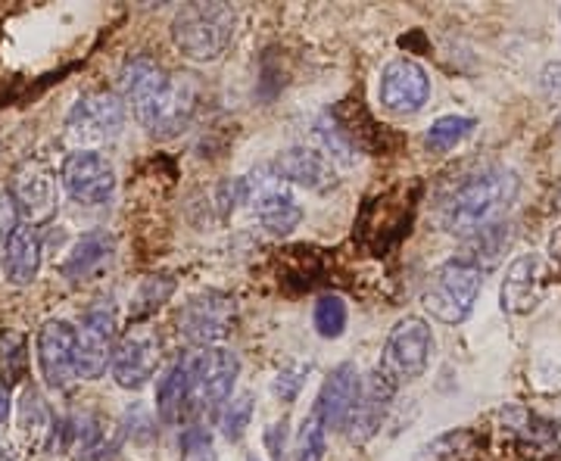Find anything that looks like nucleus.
Here are the masks:
<instances>
[{"instance_id": "obj_1", "label": "nucleus", "mask_w": 561, "mask_h": 461, "mask_svg": "<svg viewBox=\"0 0 561 461\" xmlns=\"http://www.w3.org/2000/svg\"><path fill=\"white\" fill-rule=\"evenodd\" d=\"M122 97L131 103L138 122L153 138H175L184 131L201 103L194 76H169L160 62L135 57L122 66Z\"/></svg>"}, {"instance_id": "obj_2", "label": "nucleus", "mask_w": 561, "mask_h": 461, "mask_svg": "<svg viewBox=\"0 0 561 461\" xmlns=\"http://www.w3.org/2000/svg\"><path fill=\"white\" fill-rule=\"evenodd\" d=\"M518 197V175L496 162L465 169L437 197V224L446 234L474 238L496 224Z\"/></svg>"}, {"instance_id": "obj_3", "label": "nucleus", "mask_w": 561, "mask_h": 461, "mask_svg": "<svg viewBox=\"0 0 561 461\" xmlns=\"http://www.w3.org/2000/svg\"><path fill=\"white\" fill-rule=\"evenodd\" d=\"M238 13L228 3H187L172 20V44L181 57L194 62H216L234 38Z\"/></svg>"}, {"instance_id": "obj_4", "label": "nucleus", "mask_w": 561, "mask_h": 461, "mask_svg": "<svg viewBox=\"0 0 561 461\" xmlns=\"http://www.w3.org/2000/svg\"><path fill=\"white\" fill-rule=\"evenodd\" d=\"M483 290V268L465 253L446 260L424 290V309L443 324H461Z\"/></svg>"}, {"instance_id": "obj_5", "label": "nucleus", "mask_w": 561, "mask_h": 461, "mask_svg": "<svg viewBox=\"0 0 561 461\" xmlns=\"http://www.w3.org/2000/svg\"><path fill=\"white\" fill-rule=\"evenodd\" d=\"M434 356V331L419 315H405L393 324L390 337L381 349V378L393 387L419 381Z\"/></svg>"}, {"instance_id": "obj_6", "label": "nucleus", "mask_w": 561, "mask_h": 461, "mask_svg": "<svg viewBox=\"0 0 561 461\" xmlns=\"http://www.w3.org/2000/svg\"><path fill=\"white\" fill-rule=\"evenodd\" d=\"M125 128V106L110 91H91L79 97V103L66 116V141L79 150H94L103 143L116 141Z\"/></svg>"}, {"instance_id": "obj_7", "label": "nucleus", "mask_w": 561, "mask_h": 461, "mask_svg": "<svg viewBox=\"0 0 561 461\" xmlns=\"http://www.w3.org/2000/svg\"><path fill=\"white\" fill-rule=\"evenodd\" d=\"M243 203H250L262 228L278 238L290 234L302 221V206L290 194V184L278 178L272 165L256 169L250 178H243Z\"/></svg>"}, {"instance_id": "obj_8", "label": "nucleus", "mask_w": 561, "mask_h": 461, "mask_svg": "<svg viewBox=\"0 0 561 461\" xmlns=\"http://www.w3.org/2000/svg\"><path fill=\"white\" fill-rule=\"evenodd\" d=\"M116 309L113 302L98 300L88 306L76 327V368L84 381H98L106 374L116 356Z\"/></svg>"}, {"instance_id": "obj_9", "label": "nucleus", "mask_w": 561, "mask_h": 461, "mask_svg": "<svg viewBox=\"0 0 561 461\" xmlns=\"http://www.w3.org/2000/svg\"><path fill=\"white\" fill-rule=\"evenodd\" d=\"M191 365V402L201 412H219L231 400L234 383L241 374V361L225 346H206L197 356L187 359Z\"/></svg>"}, {"instance_id": "obj_10", "label": "nucleus", "mask_w": 561, "mask_h": 461, "mask_svg": "<svg viewBox=\"0 0 561 461\" xmlns=\"http://www.w3.org/2000/svg\"><path fill=\"white\" fill-rule=\"evenodd\" d=\"M234 324V300L221 290H206L197 293L181 306L179 334L191 346H216L231 334Z\"/></svg>"}, {"instance_id": "obj_11", "label": "nucleus", "mask_w": 561, "mask_h": 461, "mask_svg": "<svg viewBox=\"0 0 561 461\" xmlns=\"http://www.w3.org/2000/svg\"><path fill=\"white\" fill-rule=\"evenodd\" d=\"M378 101L393 116H415L431 101V76L412 57H397L381 69Z\"/></svg>"}, {"instance_id": "obj_12", "label": "nucleus", "mask_w": 561, "mask_h": 461, "mask_svg": "<svg viewBox=\"0 0 561 461\" xmlns=\"http://www.w3.org/2000/svg\"><path fill=\"white\" fill-rule=\"evenodd\" d=\"M35 356L44 383L50 390H69L72 381L79 378L76 368V324L54 319L44 321L35 337Z\"/></svg>"}, {"instance_id": "obj_13", "label": "nucleus", "mask_w": 561, "mask_h": 461, "mask_svg": "<svg viewBox=\"0 0 561 461\" xmlns=\"http://www.w3.org/2000/svg\"><path fill=\"white\" fill-rule=\"evenodd\" d=\"M160 356L162 346L157 331L147 324H138L116 343V356H113L110 371L122 390H140L153 381V374L160 368Z\"/></svg>"}, {"instance_id": "obj_14", "label": "nucleus", "mask_w": 561, "mask_h": 461, "mask_svg": "<svg viewBox=\"0 0 561 461\" xmlns=\"http://www.w3.org/2000/svg\"><path fill=\"white\" fill-rule=\"evenodd\" d=\"M62 191L81 206H101L116 191V169L103 153L79 150L62 162Z\"/></svg>"}, {"instance_id": "obj_15", "label": "nucleus", "mask_w": 561, "mask_h": 461, "mask_svg": "<svg viewBox=\"0 0 561 461\" xmlns=\"http://www.w3.org/2000/svg\"><path fill=\"white\" fill-rule=\"evenodd\" d=\"M549 281H552L549 262L542 260L540 253H524L518 260H512L500 284L502 309L512 315H527L542 302Z\"/></svg>"}, {"instance_id": "obj_16", "label": "nucleus", "mask_w": 561, "mask_h": 461, "mask_svg": "<svg viewBox=\"0 0 561 461\" xmlns=\"http://www.w3.org/2000/svg\"><path fill=\"white\" fill-rule=\"evenodd\" d=\"M10 194L20 203L22 219H28L32 224H47L57 216V206H60L57 178L44 162H25L16 172Z\"/></svg>"}, {"instance_id": "obj_17", "label": "nucleus", "mask_w": 561, "mask_h": 461, "mask_svg": "<svg viewBox=\"0 0 561 461\" xmlns=\"http://www.w3.org/2000/svg\"><path fill=\"white\" fill-rule=\"evenodd\" d=\"M113 260H116V238L106 234V231H88L69 250L60 272L66 281L79 287V284L101 281L103 275L110 272Z\"/></svg>"}, {"instance_id": "obj_18", "label": "nucleus", "mask_w": 561, "mask_h": 461, "mask_svg": "<svg viewBox=\"0 0 561 461\" xmlns=\"http://www.w3.org/2000/svg\"><path fill=\"white\" fill-rule=\"evenodd\" d=\"M362 393V374L359 368L353 365V361H341L331 374H328V381L321 387V396L316 402V408L321 412V422L324 427H331V430H343L346 422H350V415H353V408H356V402H359Z\"/></svg>"}, {"instance_id": "obj_19", "label": "nucleus", "mask_w": 561, "mask_h": 461, "mask_svg": "<svg viewBox=\"0 0 561 461\" xmlns=\"http://www.w3.org/2000/svg\"><path fill=\"white\" fill-rule=\"evenodd\" d=\"M393 390H397V387L383 381L378 368H375L368 378H362L359 402H356V408H353L350 422H346V427H343V430L350 434V440L365 442L378 434V427L383 424V415H387V408H390V396H393Z\"/></svg>"}, {"instance_id": "obj_20", "label": "nucleus", "mask_w": 561, "mask_h": 461, "mask_svg": "<svg viewBox=\"0 0 561 461\" xmlns=\"http://www.w3.org/2000/svg\"><path fill=\"white\" fill-rule=\"evenodd\" d=\"M272 169L278 172V178L306 191H328L334 184V165L316 147H290L280 153Z\"/></svg>"}, {"instance_id": "obj_21", "label": "nucleus", "mask_w": 561, "mask_h": 461, "mask_svg": "<svg viewBox=\"0 0 561 461\" xmlns=\"http://www.w3.org/2000/svg\"><path fill=\"white\" fill-rule=\"evenodd\" d=\"M0 272L13 287H25L41 272V238L32 228H20L0 246Z\"/></svg>"}, {"instance_id": "obj_22", "label": "nucleus", "mask_w": 561, "mask_h": 461, "mask_svg": "<svg viewBox=\"0 0 561 461\" xmlns=\"http://www.w3.org/2000/svg\"><path fill=\"white\" fill-rule=\"evenodd\" d=\"M16 424H20V437L28 449H44L57 440L60 422L54 418L47 400L41 396L38 387H25L16 408Z\"/></svg>"}, {"instance_id": "obj_23", "label": "nucleus", "mask_w": 561, "mask_h": 461, "mask_svg": "<svg viewBox=\"0 0 561 461\" xmlns=\"http://www.w3.org/2000/svg\"><path fill=\"white\" fill-rule=\"evenodd\" d=\"M191 405V365L179 359L157 387V412L165 424L181 422L184 408Z\"/></svg>"}, {"instance_id": "obj_24", "label": "nucleus", "mask_w": 561, "mask_h": 461, "mask_svg": "<svg viewBox=\"0 0 561 461\" xmlns=\"http://www.w3.org/2000/svg\"><path fill=\"white\" fill-rule=\"evenodd\" d=\"M28 374V341L20 331H3L0 334V378L3 387L13 390Z\"/></svg>"}, {"instance_id": "obj_25", "label": "nucleus", "mask_w": 561, "mask_h": 461, "mask_svg": "<svg viewBox=\"0 0 561 461\" xmlns=\"http://www.w3.org/2000/svg\"><path fill=\"white\" fill-rule=\"evenodd\" d=\"M474 125H478V122L471 119V116H456V113H453V116H440V119L427 128L424 143H427L434 153H449V150H456V147L474 131Z\"/></svg>"}, {"instance_id": "obj_26", "label": "nucleus", "mask_w": 561, "mask_h": 461, "mask_svg": "<svg viewBox=\"0 0 561 461\" xmlns=\"http://www.w3.org/2000/svg\"><path fill=\"white\" fill-rule=\"evenodd\" d=\"M324 452H328V427L321 422L319 408H312L297 430L294 461H324Z\"/></svg>"}, {"instance_id": "obj_27", "label": "nucleus", "mask_w": 561, "mask_h": 461, "mask_svg": "<svg viewBox=\"0 0 561 461\" xmlns=\"http://www.w3.org/2000/svg\"><path fill=\"white\" fill-rule=\"evenodd\" d=\"M346 321H350V312H346L343 297H337V293H324V297L316 302L312 324H316L319 337H324V341H337L343 331H346Z\"/></svg>"}, {"instance_id": "obj_28", "label": "nucleus", "mask_w": 561, "mask_h": 461, "mask_svg": "<svg viewBox=\"0 0 561 461\" xmlns=\"http://www.w3.org/2000/svg\"><path fill=\"white\" fill-rule=\"evenodd\" d=\"M474 446V434L471 430H453V434H443L434 442H427L421 449L419 461H465L468 452Z\"/></svg>"}, {"instance_id": "obj_29", "label": "nucleus", "mask_w": 561, "mask_h": 461, "mask_svg": "<svg viewBox=\"0 0 561 461\" xmlns=\"http://www.w3.org/2000/svg\"><path fill=\"white\" fill-rule=\"evenodd\" d=\"M253 422V396L250 393H238L225 402V408L219 412L221 437L231 442H238L247 434V427Z\"/></svg>"}, {"instance_id": "obj_30", "label": "nucleus", "mask_w": 561, "mask_h": 461, "mask_svg": "<svg viewBox=\"0 0 561 461\" xmlns=\"http://www.w3.org/2000/svg\"><path fill=\"white\" fill-rule=\"evenodd\" d=\"M181 461H216V442L206 427L194 424L181 434Z\"/></svg>"}, {"instance_id": "obj_31", "label": "nucleus", "mask_w": 561, "mask_h": 461, "mask_svg": "<svg viewBox=\"0 0 561 461\" xmlns=\"http://www.w3.org/2000/svg\"><path fill=\"white\" fill-rule=\"evenodd\" d=\"M172 290H175V284L169 281V278H147V281L140 284L138 290V319L140 315H147V312H153V309H160L162 302L172 297Z\"/></svg>"}, {"instance_id": "obj_32", "label": "nucleus", "mask_w": 561, "mask_h": 461, "mask_svg": "<svg viewBox=\"0 0 561 461\" xmlns=\"http://www.w3.org/2000/svg\"><path fill=\"white\" fill-rule=\"evenodd\" d=\"M309 368H312V365H290V368H284V371L278 374V381H275V396H280L284 402L297 400V396H300L302 383H306Z\"/></svg>"}, {"instance_id": "obj_33", "label": "nucleus", "mask_w": 561, "mask_h": 461, "mask_svg": "<svg viewBox=\"0 0 561 461\" xmlns=\"http://www.w3.org/2000/svg\"><path fill=\"white\" fill-rule=\"evenodd\" d=\"M20 228H22L20 203H16V197H13L10 191H3V194H0V246L10 241Z\"/></svg>"}, {"instance_id": "obj_34", "label": "nucleus", "mask_w": 561, "mask_h": 461, "mask_svg": "<svg viewBox=\"0 0 561 461\" xmlns=\"http://www.w3.org/2000/svg\"><path fill=\"white\" fill-rule=\"evenodd\" d=\"M284 427H287L284 422L272 424V427H268V434H265V446L272 449L275 461H284V437H287V434H284Z\"/></svg>"}, {"instance_id": "obj_35", "label": "nucleus", "mask_w": 561, "mask_h": 461, "mask_svg": "<svg viewBox=\"0 0 561 461\" xmlns=\"http://www.w3.org/2000/svg\"><path fill=\"white\" fill-rule=\"evenodd\" d=\"M542 88H546L552 97H561V62L546 66V72H542Z\"/></svg>"}, {"instance_id": "obj_36", "label": "nucleus", "mask_w": 561, "mask_h": 461, "mask_svg": "<svg viewBox=\"0 0 561 461\" xmlns=\"http://www.w3.org/2000/svg\"><path fill=\"white\" fill-rule=\"evenodd\" d=\"M7 415H10V390L0 387V424L7 422Z\"/></svg>"}, {"instance_id": "obj_37", "label": "nucleus", "mask_w": 561, "mask_h": 461, "mask_svg": "<svg viewBox=\"0 0 561 461\" xmlns=\"http://www.w3.org/2000/svg\"><path fill=\"white\" fill-rule=\"evenodd\" d=\"M0 461H16L13 459V449H10L3 440H0Z\"/></svg>"}, {"instance_id": "obj_38", "label": "nucleus", "mask_w": 561, "mask_h": 461, "mask_svg": "<svg viewBox=\"0 0 561 461\" xmlns=\"http://www.w3.org/2000/svg\"><path fill=\"white\" fill-rule=\"evenodd\" d=\"M247 461H262V459H256V456H250V459H247Z\"/></svg>"}, {"instance_id": "obj_39", "label": "nucleus", "mask_w": 561, "mask_h": 461, "mask_svg": "<svg viewBox=\"0 0 561 461\" xmlns=\"http://www.w3.org/2000/svg\"><path fill=\"white\" fill-rule=\"evenodd\" d=\"M559 16H561V10H559Z\"/></svg>"}]
</instances>
